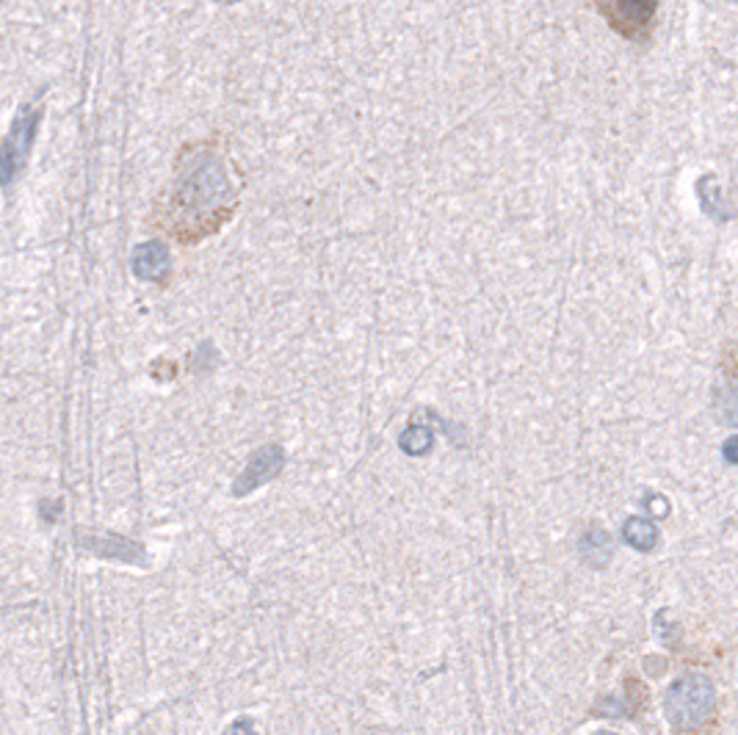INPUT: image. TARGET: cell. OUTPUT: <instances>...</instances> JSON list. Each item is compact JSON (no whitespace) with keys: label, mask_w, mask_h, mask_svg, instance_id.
Instances as JSON below:
<instances>
[{"label":"cell","mask_w":738,"mask_h":735,"mask_svg":"<svg viewBox=\"0 0 738 735\" xmlns=\"http://www.w3.org/2000/svg\"><path fill=\"white\" fill-rule=\"evenodd\" d=\"M227 197H230V180H227L224 163L216 155L202 153L178 178L174 207L180 210L186 222H197L205 216H214Z\"/></svg>","instance_id":"obj_1"},{"label":"cell","mask_w":738,"mask_h":735,"mask_svg":"<svg viewBox=\"0 0 738 735\" xmlns=\"http://www.w3.org/2000/svg\"><path fill=\"white\" fill-rule=\"evenodd\" d=\"M432 445H435V432L424 424H412L399 437V448L407 453V457H426V453L432 451Z\"/></svg>","instance_id":"obj_12"},{"label":"cell","mask_w":738,"mask_h":735,"mask_svg":"<svg viewBox=\"0 0 738 735\" xmlns=\"http://www.w3.org/2000/svg\"><path fill=\"white\" fill-rule=\"evenodd\" d=\"M40 119H42L40 109H31V105H22L20 109L9 138L0 144V186H9L17 178V171L25 163V155L31 150L33 136H37Z\"/></svg>","instance_id":"obj_3"},{"label":"cell","mask_w":738,"mask_h":735,"mask_svg":"<svg viewBox=\"0 0 738 735\" xmlns=\"http://www.w3.org/2000/svg\"><path fill=\"white\" fill-rule=\"evenodd\" d=\"M645 509L653 514V517H666L670 514V501H666L663 495H658V493H650V495H645Z\"/></svg>","instance_id":"obj_14"},{"label":"cell","mask_w":738,"mask_h":735,"mask_svg":"<svg viewBox=\"0 0 738 735\" xmlns=\"http://www.w3.org/2000/svg\"><path fill=\"white\" fill-rule=\"evenodd\" d=\"M130 268L138 279L145 283H158V279L166 276V271L171 268V255L169 247L163 241H145L133 249L130 258Z\"/></svg>","instance_id":"obj_7"},{"label":"cell","mask_w":738,"mask_h":735,"mask_svg":"<svg viewBox=\"0 0 738 735\" xmlns=\"http://www.w3.org/2000/svg\"><path fill=\"white\" fill-rule=\"evenodd\" d=\"M286 468V451L283 445H277V442H268V445H260L250 459H246V468L243 473L235 478L233 484V495L235 498H243V495H250L255 493L258 486L274 481L279 473H283Z\"/></svg>","instance_id":"obj_4"},{"label":"cell","mask_w":738,"mask_h":735,"mask_svg":"<svg viewBox=\"0 0 738 735\" xmlns=\"http://www.w3.org/2000/svg\"><path fill=\"white\" fill-rule=\"evenodd\" d=\"M694 188H697V197H699L702 214H706L708 219H714V222H719V224L735 219V207H733L730 199L722 194V186H719V180H716V174H702Z\"/></svg>","instance_id":"obj_8"},{"label":"cell","mask_w":738,"mask_h":735,"mask_svg":"<svg viewBox=\"0 0 738 735\" xmlns=\"http://www.w3.org/2000/svg\"><path fill=\"white\" fill-rule=\"evenodd\" d=\"M216 360H219V352L214 348V343H202V346L197 348V354H194L191 365H194L197 373H207L210 368L216 365Z\"/></svg>","instance_id":"obj_13"},{"label":"cell","mask_w":738,"mask_h":735,"mask_svg":"<svg viewBox=\"0 0 738 735\" xmlns=\"http://www.w3.org/2000/svg\"><path fill=\"white\" fill-rule=\"evenodd\" d=\"M592 735H619V732H611V730H594Z\"/></svg>","instance_id":"obj_18"},{"label":"cell","mask_w":738,"mask_h":735,"mask_svg":"<svg viewBox=\"0 0 738 735\" xmlns=\"http://www.w3.org/2000/svg\"><path fill=\"white\" fill-rule=\"evenodd\" d=\"M78 547H83L94 556H102V558H119V562H127V564L147 567L145 545L125 539V537H117V534H111V537H78Z\"/></svg>","instance_id":"obj_6"},{"label":"cell","mask_w":738,"mask_h":735,"mask_svg":"<svg viewBox=\"0 0 738 735\" xmlns=\"http://www.w3.org/2000/svg\"><path fill=\"white\" fill-rule=\"evenodd\" d=\"M714 412L722 426L738 429V379H725L714 388Z\"/></svg>","instance_id":"obj_11"},{"label":"cell","mask_w":738,"mask_h":735,"mask_svg":"<svg viewBox=\"0 0 738 735\" xmlns=\"http://www.w3.org/2000/svg\"><path fill=\"white\" fill-rule=\"evenodd\" d=\"M581 558H584V564L592 567V570H606L611 564V556H614V539L606 529H601V525H592V529H586L581 534Z\"/></svg>","instance_id":"obj_9"},{"label":"cell","mask_w":738,"mask_h":735,"mask_svg":"<svg viewBox=\"0 0 738 735\" xmlns=\"http://www.w3.org/2000/svg\"><path fill=\"white\" fill-rule=\"evenodd\" d=\"M722 459L727 465H738V434H733L722 442Z\"/></svg>","instance_id":"obj_15"},{"label":"cell","mask_w":738,"mask_h":735,"mask_svg":"<svg viewBox=\"0 0 738 735\" xmlns=\"http://www.w3.org/2000/svg\"><path fill=\"white\" fill-rule=\"evenodd\" d=\"M716 711V686L708 675L686 672L663 694V713L678 730H697Z\"/></svg>","instance_id":"obj_2"},{"label":"cell","mask_w":738,"mask_h":735,"mask_svg":"<svg viewBox=\"0 0 738 735\" xmlns=\"http://www.w3.org/2000/svg\"><path fill=\"white\" fill-rule=\"evenodd\" d=\"M58 512H61V506H58L56 501H48V503H42V517H48V520H56V517H58Z\"/></svg>","instance_id":"obj_17"},{"label":"cell","mask_w":738,"mask_h":735,"mask_svg":"<svg viewBox=\"0 0 738 735\" xmlns=\"http://www.w3.org/2000/svg\"><path fill=\"white\" fill-rule=\"evenodd\" d=\"M658 4L650 0H622V4H601L597 12L609 17V22L628 39H645L650 31V20Z\"/></svg>","instance_id":"obj_5"},{"label":"cell","mask_w":738,"mask_h":735,"mask_svg":"<svg viewBox=\"0 0 738 735\" xmlns=\"http://www.w3.org/2000/svg\"><path fill=\"white\" fill-rule=\"evenodd\" d=\"M227 735H260L252 719H235L227 730Z\"/></svg>","instance_id":"obj_16"},{"label":"cell","mask_w":738,"mask_h":735,"mask_svg":"<svg viewBox=\"0 0 738 735\" xmlns=\"http://www.w3.org/2000/svg\"><path fill=\"white\" fill-rule=\"evenodd\" d=\"M622 539L639 550V553H653L658 547V529H655V522L650 517H642V514H634V517H628L625 525H622Z\"/></svg>","instance_id":"obj_10"}]
</instances>
